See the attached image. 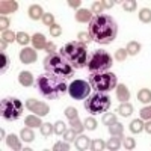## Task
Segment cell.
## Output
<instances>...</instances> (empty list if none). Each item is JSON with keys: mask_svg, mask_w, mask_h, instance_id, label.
<instances>
[{"mask_svg": "<svg viewBox=\"0 0 151 151\" xmlns=\"http://www.w3.org/2000/svg\"><path fill=\"white\" fill-rule=\"evenodd\" d=\"M106 148L110 150V151L119 150L121 148V139H119V137H116V136H112L110 139H109V142L106 144Z\"/></svg>", "mask_w": 151, "mask_h": 151, "instance_id": "25", "label": "cell"}, {"mask_svg": "<svg viewBox=\"0 0 151 151\" xmlns=\"http://www.w3.org/2000/svg\"><path fill=\"white\" fill-rule=\"evenodd\" d=\"M144 129H145V130L148 132V134L151 133V125H150V119H147V122L144 124Z\"/></svg>", "mask_w": 151, "mask_h": 151, "instance_id": "53", "label": "cell"}, {"mask_svg": "<svg viewBox=\"0 0 151 151\" xmlns=\"http://www.w3.org/2000/svg\"><path fill=\"white\" fill-rule=\"evenodd\" d=\"M26 107L30 112H33L35 115H38V116H45L48 113V110H50L48 104H45L44 101H40V100H35V98H29L27 100Z\"/></svg>", "mask_w": 151, "mask_h": 151, "instance_id": "10", "label": "cell"}, {"mask_svg": "<svg viewBox=\"0 0 151 151\" xmlns=\"http://www.w3.org/2000/svg\"><path fill=\"white\" fill-rule=\"evenodd\" d=\"M0 113H2V118L6 121H15L21 116L23 113V103L18 98L14 97H6L2 100V104H0Z\"/></svg>", "mask_w": 151, "mask_h": 151, "instance_id": "7", "label": "cell"}, {"mask_svg": "<svg viewBox=\"0 0 151 151\" xmlns=\"http://www.w3.org/2000/svg\"><path fill=\"white\" fill-rule=\"evenodd\" d=\"M40 118L41 116H38V115H29L24 122H26L27 127H30V129H40L41 125H42V122H41Z\"/></svg>", "mask_w": 151, "mask_h": 151, "instance_id": "20", "label": "cell"}, {"mask_svg": "<svg viewBox=\"0 0 151 151\" xmlns=\"http://www.w3.org/2000/svg\"><path fill=\"white\" fill-rule=\"evenodd\" d=\"M6 144H8V147L12 148V150H21V142H20V139H18L15 134L6 136Z\"/></svg>", "mask_w": 151, "mask_h": 151, "instance_id": "21", "label": "cell"}, {"mask_svg": "<svg viewBox=\"0 0 151 151\" xmlns=\"http://www.w3.org/2000/svg\"><path fill=\"white\" fill-rule=\"evenodd\" d=\"M55 151H68L70 150V144L65 141V142H56L55 147H53Z\"/></svg>", "mask_w": 151, "mask_h": 151, "instance_id": "40", "label": "cell"}, {"mask_svg": "<svg viewBox=\"0 0 151 151\" xmlns=\"http://www.w3.org/2000/svg\"><path fill=\"white\" fill-rule=\"evenodd\" d=\"M113 65L112 56L106 52V50H95V52L88 58V70L91 74L94 73H106L110 70Z\"/></svg>", "mask_w": 151, "mask_h": 151, "instance_id": "6", "label": "cell"}, {"mask_svg": "<svg viewBox=\"0 0 151 151\" xmlns=\"http://www.w3.org/2000/svg\"><path fill=\"white\" fill-rule=\"evenodd\" d=\"M30 41H32V40L29 38L27 33H24V32H18V33H17V42H18V44H21V45H27Z\"/></svg>", "mask_w": 151, "mask_h": 151, "instance_id": "30", "label": "cell"}, {"mask_svg": "<svg viewBox=\"0 0 151 151\" xmlns=\"http://www.w3.org/2000/svg\"><path fill=\"white\" fill-rule=\"evenodd\" d=\"M109 107H110V98L101 92H95V94L89 95L85 101V109L91 115H98V113L107 112Z\"/></svg>", "mask_w": 151, "mask_h": 151, "instance_id": "8", "label": "cell"}, {"mask_svg": "<svg viewBox=\"0 0 151 151\" xmlns=\"http://www.w3.org/2000/svg\"><path fill=\"white\" fill-rule=\"evenodd\" d=\"M89 85L95 92L106 94L118 85V80L113 73H94L89 76Z\"/></svg>", "mask_w": 151, "mask_h": 151, "instance_id": "5", "label": "cell"}, {"mask_svg": "<svg viewBox=\"0 0 151 151\" xmlns=\"http://www.w3.org/2000/svg\"><path fill=\"white\" fill-rule=\"evenodd\" d=\"M113 5H115V2H103V6H104V9H110Z\"/></svg>", "mask_w": 151, "mask_h": 151, "instance_id": "52", "label": "cell"}, {"mask_svg": "<svg viewBox=\"0 0 151 151\" xmlns=\"http://www.w3.org/2000/svg\"><path fill=\"white\" fill-rule=\"evenodd\" d=\"M6 45H8V42L2 40V52H5V48H6Z\"/></svg>", "mask_w": 151, "mask_h": 151, "instance_id": "54", "label": "cell"}, {"mask_svg": "<svg viewBox=\"0 0 151 151\" xmlns=\"http://www.w3.org/2000/svg\"><path fill=\"white\" fill-rule=\"evenodd\" d=\"M139 18H141V21H144V23H150V21H151V11H150L148 8L142 9V11L139 12Z\"/></svg>", "mask_w": 151, "mask_h": 151, "instance_id": "34", "label": "cell"}, {"mask_svg": "<svg viewBox=\"0 0 151 151\" xmlns=\"http://www.w3.org/2000/svg\"><path fill=\"white\" fill-rule=\"evenodd\" d=\"M116 98L119 100L121 103H125L130 98V91L125 85H116Z\"/></svg>", "mask_w": 151, "mask_h": 151, "instance_id": "13", "label": "cell"}, {"mask_svg": "<svg viewBox=\"0 0 151 151\" xmlns=\"http://www.w3.org/2000/svg\"><path fill=\"white\" fill-rule=\"evenodd\" d=\"M136 6H137L136 0H129V2H124V3H122V8H124L125 11H129V12L134 11V9H136Z\"/></svg>", "mask_w": 151, "mask_h": 151, "instance_id": "42", "label": "cell"}, {"mask_svg": "<svg viewBox=\"0 0 151 151\" xmlns=\"http://www.w3.org/2000/svg\"><path fill=\"white\" fill-rule=\"evenodd\" d=\"M0 64H2V65H0V73H6L8 71V68H9V58L2 52V55H0Z\"/></svg>", "mask_w": 151, "mask_h": 151, "instance_id": "28", "label": "cell"}, {"mask_svg": "<svg viewBox=\"0 0 151 151\" xmlns=\"http://www.w3.org/2000/svg\"><path fill=\"white\" fill-rule=\"evenodd\" d=\"M2 40L6 41L8 44H9V42H14V41H17V35H15L14 32L6 30V32H3V35H2Z\"/></svg>", "mask_w": 151, "mask_h": 151, "instance_id": "35", "label": "cell"}, {"mask_svg": "<svg viewBox=\"0 0 151 151\" xmlns=\"http://www.w3.org/2000/svg\"><path fill=\"white\" fill-rule=\"evenodd\" d=\"M44 68L47 73L55 74L60 79H71L74 76V68L64 59V56H60L58 53H52L44 59Z\"/></svg>", "mask_w": 151, "mask_h": 151, "instance_id": "4", "label": "cell"}, {"mask_svg": "<svg viewBox=\"0 0 151 151\" xmlns=\"http://www.w3.org/2000/svg\"><path fill=\"white\" fill-rule=\"evenodd\" d=\"M142 129H144V122L141 121V119H134V121H132V124H130V130H132V133H141L142 132Z\"/></svg>", "mask_w": 151, "mask_h": 151, "instance_id": "27", "label": "cell"}, {"mask_svg": "<svg viewBox=\"0 0 151 151\" xmlns=\"http://www.w3.org/2000/svg\"><path fill=\"white\" fill-rule=\"evenodd\" d=\"M42 23L47 24V26H53V24H55V15H52V14H44Z\"/></svg>", "mask_w": 151, "mask_h": 151, "instance_id": "45", "label": "cell"}, {"mask_svg": "<svg viewBox=\"0 0 151 151\" xmlns=\"http://www.w3.org/2000/svg\"><path fill=\"white\" fill-rule=\"evenodd\" d=\"M18 82H20L23 86H30V85H33V76H32V73H29V71H21L20 76H18Z\"/></svg>", "mask_w": 151, "mask_h": 151, "instance_id": "18", "label": "cell"}, {"mask_svg": "<svg viewBox=\"0 0 151 151\" xmlns=\"http://www.w3.org/2000/svg\"><path fill=\"white\" fill-rule=\"evenodd\" d=\"M60 56H64V59L73 68H85L88 65V48L85 44L79 41H73L65 44L60 48Z\"/></svg>", "mask_w": 151, "mask_h": 151, "instance_id": "3", "label": "cell"}, {"mask_svg": "<svg viewBox=\"0 0 151 151\" xmlns=\"http://www.w3.org/2000/svg\"><path fill=\"white\" fill-rule=\"evenodd\" d=\"M77 40H79V42H82V44H89L92 40H91V36H89V33L88 32H80L79 35H77Z\"/></svg>", "mask_w": 151, "mask_h": 151, "instance_id": "36", "label": "cell"}, {"mask_svg": "<svg viewBox=\"0 0 151 151\" xmlns=\"http://www.w3.org/2000/svg\"><path fill=\"white\" fill-rule=\"evenodd\" d=\"M50 33H52V36H60L62 33V27L59 26V24H53V26H50Z\"/></svg>", "mask_w": 151, "mask_h": 151, "instance_id": "44", "label": "cell"}, {"mask_svg": "<svg viewBox=\"0 0 151 151\" xmlns=\"http://www.w3.org/2000/svg\"><path fill=\"white\" fill-rule=\"evenodd\" d=\"M74 142H76V148H79V150H88V148H91V141H89V137H88V136H79V137H76Z\"/></svg>", "mask_w": 151, "mask_h": 151, "instance_id": "19", "label": "cell"}, {"mask_svg": "<svg viewBox=\"0 0 151 151\" xmlns=\"http://www.w3.org/2000/svg\"><path fill=\"white\" fill-rule=\"evenodd\" d=\"M125 52H127V55H132V56H136L137 53L141 52V44L136 42V41H130L127 48H125Z\"/></svg>", "mask_w": 151, "mask_h": 151, "instance_id": "23", "label": "cell"}, {"mask_svg": "<svg viewBox=\"0 0 151 151\" xmlns=\"http://www.w3.org/2000/svg\"><path fill=\"white\" fill-rule=\"evenodd\" d=\"M141 116L144 118V119H150L151 118V107L148 106V107H144L142 110H141Z\"/></svg>", "mask_w": 151, "mask_h": 151, "instance_id": "48", "label": "cell"}, {"mask_svg": "<svg viewBox=\"0 0 151 151\" xmlns=\"http://www.w3.org/2000/svg\"><path fill=\"white\" fill-rule=\"evenodd\" d=\"M118 112H119V115H122L124 118H127V116H130L132 113H133V106L130 104V103H121L119 104V107H118Z\"/></svg>", "mask_w": 151, "mask_h": 151, "instance_id": "22", "label": "cell"}, {"mask_svg": "<svg viewBox=\"0 0 151 151\" xmlns=\"http://www.w3.org/2000/svg\"><path fill=\"white\" fill-rule=\"evenodd\" d=\"M134 145H136V142H134L133 137H125V139H124V148H127V150H133V148H134Z\"/></svg>", "mask_w": 151, "mask_h": 151, "instance_id": "47", "label": "cell"}, {"mask_svg": "<svg viewBox=\"0 0 151 151\" xmlns=\"http://www.w3.org/2000/svg\"><path fill=\"white\" fill-rule=\"evenodd\" d=\"M29 17L32 18V20H42V17H44V11H42V8L40 6V5H32L30 8H29Z\"/></svg>", "mask_w": 151, "mask_h": 151, "instance_id": "15", "label": "cell"}, {"mask_svg": "<svg viewBox=\"0 0 151 151\" xmlns=\"http://www.w3.org/2000/svg\"><path fill=\"white\" fill-rule=\"evenodd\" d=\"M32 44L35 47V50H40V48H44L47 41H45V36L42 33H35L32 36Z\"/></svg>", "mask_w": 151, "mask_h": 151, "instance_id": "16", "label": "cell"}, {"mask_svg": "<svg viewBox=\"0 0 151 151\" xmlns=\"http://www.w3.org/2000/svg\"><path fill=\"white\" fill-rule=\"evenodd\" d=\"M65 116L71 121V119H76V118H79V115H77V109L76 107H67V110H65Z\"/></svg>", "mask_w": 151, "mask_h": 151, "instance_id": "38", "label": "cell"}, {"mask_svg": "<svg viewBox=\"0 0 151 151\" xmlns=\"http://www.w3.org/2000/svg\"><path fill=\"white\" fill-rule=\"evenodd\" d=\"M92 17L94 15L89 9H79L76 12V21H79V23H89Z\"/></svg>", "mask_w": 151, "mask_h": 151, "instance_id": "14", "label": "cell"}, {"mask_svg": "<svg viewBox=\"0 0 151 151\" xmlns=\"http://www.w3.org/2000/svg\"><path fill=\"white\" fill-rule=\"evenodd\" d=\"M20 136H21V139H23L24 142H32V141L35 139V133L32 132V129H30V127L23 129V130L20 132Z\"/></svg>", "mask_w": 151, "mask_h": 151, "instance_id": "24", "label": "cell"}, {"mask_svg": "<svg viewBox=\"0 0 151 151\" xmlns=\"http://www.w3.org/2000/svg\"><path fill=\"white\" fill-rule=\"evenodd\" d=\"M0 27H2L3 32L8 30V27H9V20H8L6 17H2V20H0Z\"/></svg>", "mask_w": 151, "mask_h": 151, "instance_id": "49", "label": "cell"}, {"mask_svg": "<svg viewBox=\"0 0 151 151\" xmlns=\"http://www.w3.org/2000/svg\"><path fill=\"white\" fill-rule=\"evenodd\" d=\"M91 85L89 82H85V80H74L71 82V85L68 86V92L74 100H85L89 97L91 94Z\"/></svg>", "mask_w": 151, "mask_h": 151, "instance_id": "9", "label": "cell"}, {"mask_svg": "<svg viewBox=\"0 0 151 151\" xmlns=\"http://www.w3.org/2000/svg\"><path fill=\"white\" fill-rule=\"evenodd\" d=\"M89 36L98 44H110L116 38L118 24L110 15H94L89 21Z\"/></svg>", "mask_w": 151, "mask_h": 151, "instance_id": "1", "label": "cell"}, {"mask_svg": "<svg viewBox=\"0 0 151 151\" xmlns=\"http://www.w3.org/2000/svg\"><path fill=\"white\" fill-rule=\"evenodd\" d=\"M18 9V3L14 2V0H2L0 2V12H2V17L3 15H8V14H12Z\"/></svg>", "mask_w": 151, "mask_h": 151, "instance_id": "12", "label": "cell"}, {"mask_svg": "<svg viewBox=\"0 0 151 151\" xmlns=\"http://www.w3.org/2000/svg\"><path fill=\"white\" fill-rule=\"evenodd\" d=\"M125 58H127V52H125V48H118L115 52V59L119 60V62H124Z\"/></svg>", "mask_w": 151, "mask_h": 151, "instance_id": "41", "label": "cell"}, {"mask_svg": "<svg viewBox=\"0 0 151 151\" xmlns=\"http://www.w3.org/2000/svg\"><path fill=\"white\" fill-rule=\"evenodd\" d=\"M40 129H41V133H42V136H50V134H52V132H53L52 124H42Z\"/></svg>", "mask_w": 151, "mask_h": 151, "instance_id": "43", "label": "cell"}, {"mask_svg": "<svg viewBox=\"0 0 151 151\" xmlns=\"http://www.w3.org/2000/svg\"><path fill=\"white\" fill-rule=\"evenodd\" d=\"M109 127V133L112 134V136H116V137H119V139L122 141V132H124V129H122V124H119V122H113V124H110V125H107Z\"/></svg>", "mask_w": 151, "mask_h": 151, "instance_id": "17", "label": "cell"}, {"mask_svg": "<svg viewBox=\"0 0 151 151\" xmlns=\"http://www.w3.org/2000/svg\"><path fill=\"white\" fill-rule=\"evenodd\" d=\"M64 139L67 141V142H71V141H74L76 139V132L71 129V130H67L65 133H64Z\"/></svg>", "mask_w": 151, "mask_h": 151, "instance_id": "46", "label": "cell"}, {"mask_svg": "<svg viewBox=\"0 0 151 151\" xmlns=\"http://www.w3.org/2000/svg\"><path fill=\"white\" fill-rule=\"evenodd\" d=\"M38 59V55L35 52V48H23L20 52V60L23 62V64H33V62H36Z\"/></svg>", "mask_w": 151, "mask_h": 151, "instance_id": "11", "label": "cell"}, {"mask_svg": "<svg viewBox=\"0 0 151 151\" xmlns=\"http://www.w3.org/2000/svg\"><path fill=\"white\" fill-rule=\"evenodd\" d=\"M137 100L142 101V103H148L150 104V101H151V92H150V89H147V88L141 89L139 92H137Z\"/></svg>", "mask_w": 151, "mask_h": 151, "instance_id": "26", "label": "cell"}, {"mask_svg": "<svg viewBox=\"0 0 151 151\" xmlns=\"http://www.w3.org/2000/svg\"><path fill=\"white\" fill-rule=\"evenodd\" d=\"M103 9H104L103 2H94V3H92V9H91V12H94L95 15H100Z\"/></svg>", "mask_w": 151, "mask_h": 151, "instance_id": "39", "label": "cell"}, {"mask_svg": "<svg viewBox=\"0 0 151 151\" xmlns=\"http://www.w3.org/2000/svg\"><path fill=\"white\" fill-rule=\"evenodd\" d=\"M115 121H116V115H115V113H112V112L104 113V115H103V119H101V122L106 124V125H110V124H113Z\"/></svg>", "mask_w": 151, "mask_h": 151, "instance_id": "32", "label": "cell"}, {"mask_svg": "<svg viewBox=\"0 0 151 151\" xmlns=\"http://www.w3.org/2000/svg\"><path fill=\"white\" fill-rule=\"evenodd\" d=\"M53 132H55L56 134H64V133L67 132V125H65V122H64V121H58V122L53 125Z\"/></svg>", "mask_w": 151, "mask_h": 151, "instance_id": "31", "label": "cell"}, {"mask_svg": "<svg viewBox=\"0 0 151 151\" xmlns=\"http://www.w3.org/2000/svg\"><path fill=\"white\" fill-rule=\"evenodd\" d=\"M36 89L40 91V94L48 100H56L59 98L60 95H64L68 89V86L65 85L64 79L58 77L55 74H50V73H45V74H41L40 77L36 79Z\"/></svg>", "mask_w": 151, "mask_h": 151, "instance_id": "2", "label": "cell"}, {"mask_svg": "<svg viewBox=\"0 0 151 151\" xmlns=\"http://www.w3.org/2000/svg\"><path fill=\"white\" fill-rule=\"evenodd\" d=\"M106 148V144L101 141V139H94L91 141V150H95V151H101Z\"/></svg>", "mask_w": 151, "mask_h": 151, "instance_id": "33", "label": "cell"}, {"mask_svg": "<svg viewBox=\"0 0 151 151\" xmlns=\"http://www.w3.org/2000/svg\"><path fill=\"white\" fill-rule=\"evenodd\" d=\"M44 48H45V52H47L48 55H52V53H55V52H56V45H55L53 42H47Z\"/></svg>", "mask_w": 151, "mask_h": 151, "instance_id": "50", "label": "cell"}, {"mask_svg": "<svg viewBox=\"0 0 151 151\" xmlns=\"http://www.w3.org/2000/svg\"><path fill=\"white\" fill-rule=\"evenodd\" d=\"M68 5H70L71 8H79V6L82 5V2H80V0H70Z\"/></svg>", "mask_w": 151, "mask_h": 151, "instance_id": "51", "label": "cell"}, {"mask_svg": "<svg viewBox=\"0 0 151 151\" xmlns=\"http://www.w3.org/2000/svg\"><path fill=\"white\" fill-rule=\"evenodd\" d=\"M83 125H85L88 130H95V129H97V121H95L92 116H89V118H86V119H85Z\"/></svg>", "mask_w": 151, "mask_h": 151, "instance_id": "37", "label": "cell"}, {"mask_svg": "<svg viewBox=\"0 0 151 151\" xmlns=\"http://www.w3.org/2000/svg\"><path fill=\"white\" fill-rule=\"evenodd\" d=\"M70 125H71V129H73L76 133H82V132H83V129H85V125L80 122V119H79V118L71 119V121H70Z\"/></svg>", "mask_w": 151, "mask_h": 151, "instance_id": "29", "label": "cell"}]
</instances>
